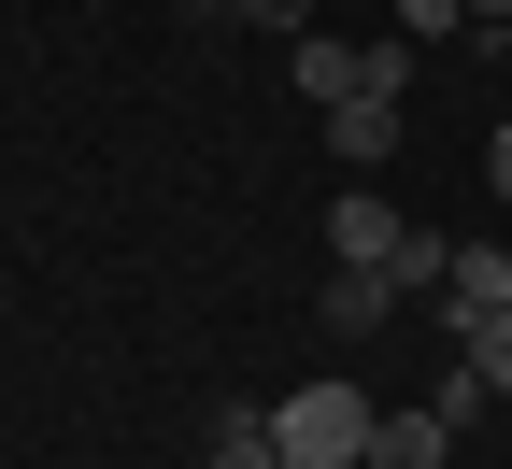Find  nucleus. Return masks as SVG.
I'll return each mask as SVG.
<instances>
[{
	"instance_id": "obj_1",
	"label": "nucleus",
	"mask_w": 512,
	"mask_h": 469,
	"mask_svg": "<svg viewBox=\"0 0 512 469\" xmlns=\"http://www.w3.org/2000/svg\"><path fill=\"white\" fill-rule=\"evenodd\" d=\"M370 398L328 370V384H299V398H271V441H285V469H370Z\"/></svg>"
},
{
	"instance_id": "obj_2",
	"label": "nucleus",
	"mask_w": 512,
	"mask_h": 469,
	"mask_svg": "<svg viewBox=\"0 0 512 469\" xmlns=\"http://www.w3.org/2000/svg\"><path fill=\"white\" fill-rule=\"evenodd\" d=\"M427 313H441V342H470V327H498V313H512V228H498V242H456V256H441Z\"/></svg>"
},
{
	"instance_id": "obj_3",
	"label": "nucleus",
	"mask_w": 512,
	"mask_h": 469,
	"mask_svg": "<svg viewBox=\"0 0 512 469\" xmlns=\"http://www.w3.org/2000/svg\"><path fill=\"white\" fill-rule=\"evenodd\" d=\"M328 157L342 171H384V157H399V72L356 86V100H328Z\"/></svg>"
},
{
	"instance_id": "obj_4",
	"label": "nucleus",
	"mask_w": 512,
	"mask_h": 469,
	"mask_svg": "<svg viewBox=\"0 0 512 469\" xmlns=\"http://www.w3.org/2000/svg\"><path fill=\"white\" fill-rule=\"evenodd\" d=\"M313 313H328V342H370V327L399 313V271H342V256H328V299H313Z\"/></svg>"
},
{
	"instance_id": "obj_5",
	"label": "nucleus",
	"mask_w": 512,
	"mask_h": 469,
	"mask_svg": "<svg viewBox=\"0 0 512 469\" xmlns=\"http://www.w3.org/2000/svg\"><path fill=\"white\" fill-rule=\"evenodd\" d=\"M370 469H456V427H441V398H427V413H384V427H370Z\"/></svg>"
},
{
	"instance_id": "obj_6",
	"label": "nucleus",
	"mask_w": 512,
	"mask_h": 469,
	"mask_svg": "<svg viewBox=\"0 0 512 469\" xmlns=\"http://www.w3.org/2000/svg\"><path fill=\"white\" fill-rule=\"evenodd\" d=\"M200 469H285V441H271V413H214V441H200Z\"/></svg>"
},
{
	"instance_id": "obj_7",
	"label": "nucleus",
	"mask_w": 512,
	"mask_h": 469,
	"mask_svg": "<svg viewBox=\"0 0 512 469\" xmlns=\"http://www.w3.org/2000/svg\"><path fill=\"white\" fill-rule=\"evenodd\" d=\"M456 356L484 370V398H512V313H498V327H470V342H456Z\"/></svg>"
},
{
	"instance_id": "obj_8",
	"label": "nucleus",
	"mask_w": 512,
	"mask_h": 469,
	"mask_svg": "<svg viewBox=\"0 0 512 469\" xmlns=\"http://www.w3.org/2000/svg\"><path fill=\"white\" fill-rule=\"evenodd\" d=\"M200 15H242V29H285V43H299V29H313V0H200Z\"/></svg>"
},
{
	"instance_id": "obj_9",
	"label": "nucleus",
	"mask_w": 512,
	"mask_h": 469,
	"mask_svg": "<svg viewBox=\"0 0 512 469\" xmlns=\"http://www.w3.org/2000/svg\"><path fill=\"white\" fill-rule=\"evenodd\" d=\"M470 29V0H399V43H456Z\"/></svg>"
},
{
	"instance_id": "obj_10",
	"label": "nucleus",
	"mask_w": 512,
	"mask_h": 469,
	"mask_svg": "<svg viewBox=\"0 0 512 469\" xmlns=\"http://www.w3.org/2000/svg\"><path fill=\"white\" fill-rule=\"evenodd\" d=\"M484 185H498V214H512V114H498V143H484Z\"/></svg>"
},
{
	"instance_id": "obj_11",
	"label": "nucleus",
	"mask_w": 512,
	"mask_h": 469,
	"mask_svg": "<svg viewBox=\"0 0 512 469\" xmlns=\"http://www.w3.org/2000/svg\"><path fill=\"white\" fill-rule=\"evenodd\" d=\"M470 29H512V0H470Z\"/></svg>"
}]
</instances>
